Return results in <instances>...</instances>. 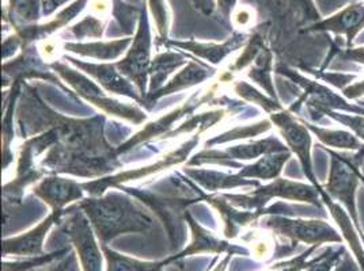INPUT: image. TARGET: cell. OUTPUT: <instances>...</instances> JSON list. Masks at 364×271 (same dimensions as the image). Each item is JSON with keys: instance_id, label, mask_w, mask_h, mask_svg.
<instances>
[{"instance_id": "f35d334b", "label": "cell", "mask_w": 364, "mask_h": 271, "mask_svg": "<svg viewBox=\"0 0 364 271\" xmlns=\"http://www.w3.org/2000/svg\"><path fill=\"white\" fill-rule=\"evenodd\" d=\"M362 182H364V178H363V177H362Z\"/></svg>"}, {"instance_id": "44dd1931", "label": "cell", "mask_w": 364, "mask_h": 271, "mask_svg": "<svg viewBox=\"0 0 364 271\" xmlns=\"http://www.w3.org/2000/svg\"><path fill=\"white\" fill-rule=\"evenodd\" d=\"M183 172L196 182L198 186L204 187L210 192H218L225 189H235V187H247L255 186L258 187V182L249 181L241 178L238 175H226L223 172L210 171V170H200V168H185Z\"/></svg>"}, {"instance_id": "7c38bea8", "label": "cell", "mask_w": 364, "mask_h": 271, "mask_svg": "<svg viewBox=\"0 0 364 271\" xmlns=\"http://www.w3.org/2000/svg\"><path fill=\"white\" fill-rule=\"evenodd\" d=\"M64 217V211H52L50 214L43 220L38 226L31 231L3 240V255L31 256L44 255V241L50 228L55 224H60Z\"/></svg>"}, {"instance_id": "83f0119b", "label": "cell", "mask_w": 364, "mask_h": 271, "mask_svg": "<svg viewBox=\"0 0 364 271\" xmlns=\"http://www.w3.org/2000/svg\"><path fill=\"white\" fill-rule=\"evenodd\" d=\"M71 248H64L55 251L52 254H44L40 256L26 258L25 260H16V262H3V271H33L46 266L48 263L59 259L63 255L68 254Z\"/></svg>"}, {"instance_id": "836d02e7", "label": "cell", "mask_w": 364, "mask_h": 271, "mask_svg": "<svg viewBox=\"0 0 364 271\" xmlns=\"http://www.w3.org/2000/svg\"><path fill=\"white\" fill-rule=\"evenodd\" d=\"M150 3V7L154 11V18L156 21V29L158 33L165 37L166 35V10H165V6H164V0H149Z\"/></svg>"}, {"instance_id": "484cf974", "label": "cell", "mask_w": 364, "mask_h": 271, "mask_svg": "<svg viewBox=\"0 0 364 271\" xmlns=\"http://www.w3.org/2000/svg\"><path fill=\"white\" fill-rule=\"evenodd\" d=\"M7 18L16 31L33 26L40 18L38 0H10Z\"/></svg>"}, {"instance_id": "603a6c76", "label": "cell", "mask_w": 364, "mask_h": 271, "mask_svg": "<svg viewBox=\"0 0 364 271\" xmlns=\"http://www.w3.org/2000/svg\"><path fill=\"white\" fill-rule=\"evenodd\" d=\"M188 62L189 61L186 60L185 56H181L180 53H176V52H165V53L158 55L151 61V67H150V72H149L150 80H149L147 95L161 90L164 87V83L166 82L167 77L174 72V70L180 68L181 65L188 64Z\"/></svg>"}, {"instance_id": "9a60e30c", "label": "cell", "mask_w": 364, "mask_h": 271, "mask_svg": "<svg viewBox=\"0 0 364 271\" xmlns=\"http://www.w3.org/2000/svg\"><path fill=\"white\" fill-rule=\"evenodd\" d=\"M83 186L74 179H65L60 177H50L40 182L33 194L44 201L52 211H65V206L75 201L83 199Z\"/></svg>"}, {"instance_id": "1f68e13d", "label": "cell", "mask_w": 364, "mask_h": 271, "mask_svg": "<svg viewBox=\"0 0 364 271\" xmlns=\"http://www.w3.org/2000/svg\"><path fill=\"white\" fill-rule=\"evenodd\" d=\"M316 248H318L317 245H313L311 248H309L307 250V253L304 254V255L298 256V258H295V259H292V260H289L287 263H284V269H282V266H279V265H276L274 266V271H302L304 267H307L309 266V263H306V259L309 258V255L311 254V253H314L316 251ZM231 256L232 254H228L226 258L216 266V269L213 271H225L226 270V267H228V262H230V259H231Z\"/></svg>"}, {"instance_id": "3957f363", "label": "cell", "mask_w": 364, "mask_h": 271, "mask_svg": "<svg viewBox=\"0 0 364 271\" xmlns=\"http://www.w3.org/2000/svg\"><path fill=\"white\" fill-rule=\"evenodd\" d=\"M56 74H59L73 89L76 94L83 98L85 101L90 102L91 105L100 107L104 113L116 116L124 120L129 121L132 123H141L147 118V116L136 107V106L125 105L119 101L112 99L107 96V91L95 82H92L87 76L82 75L74 68L68 67L61 61H53L49 65Z\"/></svg>"}, {"instance_id": "d4e9b609", "label": "cell", "mask_w": 364, "mask_h": 271, "mask_svg": "<svg viewBox=\"0 0 364 271\" xmlns=\"http://www.w3.org/2000/svg\"><path fill=\"white\" fill-rule=\"evenodd\" d=\"M102 253L107 259V271H164L166 260L162 262H144L135 258L122 255L114 250L109 248L107 244H101Z\"/></svg>"}, {"instance_id": "d590c367", "label": "cell", "mask_w": 364, "mask_h": 271, "mask_svg": "<svg viewBox=\"0 0 364 271\" xmlns=\"http://www.w3.org/2000/svg\"><path fill=\"white\" fill-rule=\"evenodd\" d=\"M341 57L344 60L356 61V62L364 64V48L347 49L344 53H341Z\"/></svg>"}, {"instance_id": "30bf717a", "label": "cell", "mask_w": 364, "mask_h": 271, "mask_svg": "<svg viewBox=\"0 0 364 271\" xmlns=\"http://www.w3.org/2000/svg\"><path fill=\"white\" fill-rule=\"evenodd\" d=\"M67 60L73 65L77 67L80 71L97 80V83L110 94H119L128 96L137 104L143 105L144 96L137 90L136 86L128 80L122 72L117 70L114 62L112 64H95V62H87V61L76 60L73 57H67Z\"/></svg>"}, {"instance_id": "8992f818", "label": "cell", "mask_w": 364, "mask_h": 271, "mask_svg": "<svg viewBox=\"0 0 364 271\" xmlns=\"http://www.w3.org/2000/svg\"><path fill=\"white\" fill-rule=\"evenodd\" d=\"M228 202L234 206L249 209V211H261L264 205L273 197H280L291 201L309 202L319 206L318 190L314 186H309L301 182H292L289 179L276 178L271 184L258 187L257 190L247 194H222Z\"/></svg>"}, {"instance_id": "5bb4252c", "label": "cell", "mask_w": 364, "mask_h": 271, "mask_svg": "<svg viewBox=\"0 0 364 271\" xmlns=\"http://www.w3.org/2000/svg\"><path fill=\"white\" fill-rule=\"evenodd\" d=\"M208 96H210V94L207 96H198V92H196L193 96H191L188 99L186 104L180 106L178 109H176L174 111L168 113L166 116L154 121L151 123H149L143 131H140L136 135L132 136L129 140H127L124 144H122V147L116 148V153L122 155L124 152L129 151L134 147L140 145V144H143V143H146V141H149L151 138H155L158 136L162 137V136L168 135V131L173 128V125L177 121L183 117L185 114H188V113H193L198 106L207 101Z\"/></svg>"}, {"instance_id": "d6a6232c", "label": "cell", "mask_w": 364, "mask_h": 271, "mask_svg": "<svg viewBox=\"0 0 364 271\" xmlns=\"http://www.w3.org/2000/svg\"><path fill=\"white\" fill-rule=\"evenodd\" d=\"M76 254L70 251L68 254L61 256L59 259L48 263L46 266L40 267L38 270L33 271H80L79 270V265L76 260Z\"/></svg>"}, {"instance_id": "52a82bcc", "label": "cell", "mask_w": 364, "mask_h": 271, "mask_svg": "<svg viewBox=\"0 0 364 271\" xmlns=\"http://www.w3.org/2000/svg\"><path fill=\"white\" fill-rule=\"evenodd\" d=\"M259 226L271 229L294 244L304 243L318 247L323 243H341V236L322 220H291L284 216L271 214L261 220Z\"/></svg>"}, {"instance_id": "74e56055", "label": "cell", "mask_w": 364, "mask_h": 271, "mask_svg": "<svg viewBox=\"0 0 364 271\" xmlns=\"http://www.w3.org/2000/svg\"><path fill=\"white\" fill-rule=\"evenodd\" d=\"M219 4V10L223 16H230L232 9L237 4V0H218Z\"/></svg>"}, {"instance_id": "4fadbf2b", "label": "cell", "mask_w": 364, "mask_h": 271, "mask_svg": "<svg viewBox=\"0 0 364 271\" xmlns=\"http://www.w3.org/2000/svg\"><path fill=\"white\" fill-rule=\"evenodd\" d=\"M185 220L191 226L192 241L178 254L168 256L166 259L167 265L174 260H181L186 256L196 255V254H218V255H220L223 253H228V254H234V255H237V254L247 255L246 250H243L241 247H237V245H231V244H228V241L218 239L210 231L198 226L196 220L188 211H185Z\"/></svg>"}, {"instance_id": "8fae6325", "label": "cell", "mask_w": 364, "mask_h": 271, "mask_svg": "<svg viewBox=\"0 0 364 271\" xmlns=\"http://www.w3.org/2000/svg\"><path fill=\"white\" fill-rule=\"evenodd\" d=\"M289 148L280 143L274 137H268L265 140H259L252 144H245V145H237V147H228L225 151H205L198 153L191 162L189 166L195 165H203V163H223V160H231L230 166H234L232 160H249V159H257L262 155H269V153H280V152H287Z\"/></svg>"}, {"instance_id": "f546056e", "label": "cell", "mask_w": 364, "mask_h": 271, "mask_svg": "<svg viewBox=\"0 0 364 271\" xmlns=\"http://www.w3.org/2000/svg\"><path fill=\"white\" fill-rule=\"evenodd\" d=\"M234 91H235L241 98H243V99L262 106V107L265 109V111H268L269 114L283 110V107L279 105V102H274L273 99H269V98H267L265 95L259 94L257 90H255L252 86H249V84L245 83V82L235 83Z\"/></svg>"}, {"instance_id": "e575fe53", "label": "cell", "mask_w": 364, "mask_h": 271, "mask_svg": "<svg viewBox=\"0 0 364 271\" xmlns=\"http://www.w3.org/2000/svg\"><path fill=\"white\" fill-rule=\"evenodd\" d=\"M68 0H41V7H43V16H50L55 13L59 7L64 6Z\"/></svg>"}, {"instance_id": "4316f807", "label": "cell", "mask_w": 364, "mask_h": 271, "mask_svg": "<svg viewBox=\"0 0 364 271\" xmlns=\"http://www.w3.org/2000/svg\"><path fill=\"white\" fill-rule=\"evenodd\" d=\"M304 123L310 132H313L318 137L322 144L328 147L340 148V150H358V151L364 147L363 143H360L356 136L346 131H329V129L316 126L313 123H307L306 121H304Z\"/></svg>"}, {"instance_id": "f1b7e54d", "label": "cell", "mask_w": 364, "mask_h": 271, "mask_svg": "<svg viewBox=\"0 0 364 271\" xmlns=\"http://www.w3.org/2000/svg\"><path fill=\"white\" fill-rule=\"evenodd\" d=\"M105 25L101 18L95 16H86L82 21H79L73 28L67 29L65 33L75 40H85V38H100L104 35Z\"/></svg>"}, {"instance_id": "6da1fadb", "label": "cell", "mask_w": 364, "mask_h": 271, "mask_svg": "<svg viewBox=\"0 0 364 271\" xmlns=\"http://www.w3.org/2000/svg\"><path fill=\"white\" fill-rule=\"evenodd\" d=\"M75 205L87 216L100 244L107 245L124 233H146L154 226L151 214L128 193L109 192L77 201Z\"/></svg>"}, {"instance_id": "277c9868", "label": "cell", "mask_w": 364, "mask_h": 271, "mask_svg": "<svg viewBox=\"0 0 364 271\" xmlns=\"http://www.w3.org/2000/svg\"><path fill=\"white\" fill-rule=\"evenodd\" d=\"M151 61V33L147 4L144 3L139 16V25L132 44L122 60L114 62L117 70L136 86L144 98L149 91L147 75L150 72Z\"/></svg>"}, {"instance_id": "d6986e66", "label": "cell", "mask_w": 364, "mask_h": 271, "mask_svg": "<svg viewBox=\"0 0 364 271\" xmlns=\"http://www.w3.org/2000/svg\"><path fill=\"white\" fill-rule=\"evenodd\" d=\"M89 0H74L70 6H67L64 10H61L58 16H55L52 21L44 25H33L29 28H25L22 31H16V35L21 38L23 46H28L33 41L40 40V38H46L55 31H60L65 25H68L76 16H79L83 9L86 7Z\"/></svg>"}, {"instance_id": "2e32d148", "label": "cell", "mask_w": 364, "mask_h": 271, "mask_svg": "<svg viewBox=\"0 0 364 271\" xmlns=\"http://www.w3.org/2000/svg\"><path fill=\"white\" fill-rule=\"evenodd\" d=\"M364 29V4L355 3L341 10L338 14L313 25L310 31H333L347 37L348 49L355 37Z\"/></svg>"}, {"instance_id": "5b68a950", "label": "cell", "mask_w": 364, "mask_h": 271, "mask_svg": "<svg viewBox=\"0 0 364 271\" xmlns=\"http://www.w3.org/2000/svg\"><path fill=\"white\" fill-rule=\"evenodd\" d=\"M63 232L75 247L76 255L83 271H102L104 253L101 244L95 239V232L87 216L76 205L64 211L60 223Z\"/></svg>"}, {"instance_id": "ba28073f", "label": "cell", "mask_w": 364, "mask_h": 271, "mask_svg": "<svg viewBox=\"0 0 364 271\" xmlns=\"http://www.w3.org/2000/svg\"><path fill=\"white\" fill-rule=\"evenodd\" d=\"M198 140H200V133L193 136V138L188 140L178 150L168 152L166 156H164L162 159H159L158 162H155L154 165H150V166L140 167V168H135V170H127V171H122L119 174H114L112 177L102 178V179L83 182L82 186L91 197L104 196L109 187H119V186H122V183H125V182L137 181V179H141V178H147L152 174L159 172L165 168L180 165L188 157V155L192 152V150L198 145Z\"/></svg>"}, {"instance_id": "7a4b0ae2", "label": "cell", "mask_w": 364, "mask_h": 271, "mask_svg": "<svg viewBox=\"0 0 364 271\" xmlns=\"http://www.w3.org/2000/svg\"><path fill=\"white\" fill-rule=\"evenodd\" d=\"M331 157V172L329 181L325 186V192L332 199L340 201L349 213V217L355 223L356 228L360 231L359 219L356 211V199L355 193L358 190L359 181H362L360 166L364 160V147L356 155L337 153L329 151Z\"/></svg>"}, {"instance_id": "4dcf8cb0", "label": "cell", "mask_w": 364, "mask_h": 271, "mask_svg": "<svg viewBox=\"0 0 364 271\" xmlns=\"http://www.w3.org/2000/svg\"><path fill=\"white\" fill-rule=\"evenodd\" d=\"M269 128H271V123H269L268 121H262V122L256 123V125H253V126L238 128V129H234V131H231V132H228V133H225V135H222L220 137L213 138L211 141H208V145H210V144L225 143V141H228V140H235V138H240V137H242V138L250 137V136L255 137V136L261 135V133L269 131Z\"/></svg>"}, {"instance_id": "ffe728a7", "label": "cell", "mask_w": 364, "mask_h": 271, "mask_svg": "<svg viewBox=\"0 0 364 271\" xmlns=\"http://www.w3.org/2000/svg\"><path fill=\"white\" fill-rule=\"evenodd\" d=\"M134 38H122L107 43H65L63 48L77 56L90 57L95 60H116L124 55L132 44Z\"/></svg>"}, {"instance_id": "8d00e7d4", "label": "cell", "mask_w": 364, "mask_h": 271, "mask_svg": "<svg viewBox=\"0 0 364 271\" xmlns=\"http://www.w3.org/2000/svg\"><path fill=\"white\" fill-rule=\"evenodd\" d=\"M343 91H344V95L349 99H358L359 96L364 95V80L360 83H355Z\"/></svg>"}, {"instance_id": "7402d4cb", "label": "cell", "mask_w": 364, "mask_h": 271, "mask_svg": "<svg viewBox=\"0 0 364 271\" xmlns=\"http://www.w3.org/2000/svg\"><path fill=\"white\" fill-rule=\"evenodd\" d=\"M207 202L211 204L225 221V236L234 239L240 233L243 226L257 221L258 211H237L231 208V204L223 196H208Z\"/></svg>"}, {"instance_id": "ac0fdd59", "label": "cell", "mask_w": 364, "mask_h": 271, "mask_svg": "<svg viewBox=\"0 0 364 271\" xmlns=\"http://www.w3.org/2000/svg\"><path fill=\"white\" fill-rule=\"evenodd\" d=\"M247 41L249 38L245 34H234L223 44H200V43H192V41H186V43L173 41L170 44L176 48L183 49L200 59L210 61L213 65H218L225 60L230 53L235 52Z\"/></svg>"}, {"instance_id": "cb8c5ba5", "label": "cell", "mask_w": 364, "mask_h": 271, "mask_svg": "<svg viewBox=\"0 0 364 271\" xmlns=\"http://www.w3.org/2000/svg\"><path fill=\"white\" fill-rule=\"evenodd\" d=\"M291 152H280V153H269L262 156L257 163L252 166L242 167V170L237 174L245 179H276L282 172L283 166L289 162Z\"/></svg>"}, {"instance_id": "9c48e42d", "label": "cell", "mask_w": 364, "mask_h": 271, "mask_svg": "<svg viewBox=\"0 0 364 271\" xmlns=\"http://www.w3.org/2000/svg\"><path fill=\"white\" fill-rule=\"evenodd\" d=\"M271 121L284 137L291 151L298 155L307 179L311 182L314 187L318 190L321 198L325 199L326 197H329V194L321 187L318 182L316 181V177L313 172L311 156H310L311 136L309 133V129L306 128V125L295 120L289 110H280V111L272 113Z\"/></svg>"}, {"instance_id": "e0dca14e", "label": "cell", "mask_w": 364, "mask_h": 271, "mask_svg": "<svg viewBox=\"0 0 364 271\" xmlns=\"http://www.w3.org/2000/svg\"><path fill=\"white\" fill-rule=\"evenodd\" d=\"M213 74H215V70L213 68L204 67L203 64H198L196 61H189L181 72H178L177 75L174 76L166 86H164L161 90H158L154 94L147 95L144 98L143 106L149 107V105H154L156 101H159L161 98H165L170 94L191 89L196 84L203 83L204 80L213 77Z\"/></svg>"}]
</instances>
